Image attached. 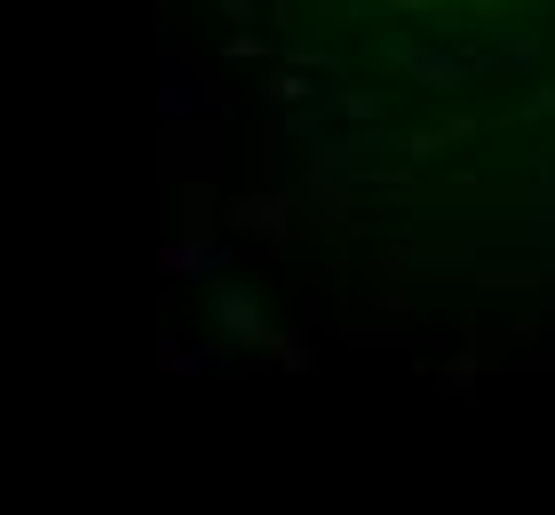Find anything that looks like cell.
Here are the masks:
<instances>
[{
	"instance_id": "obj_1",
	"label": "cell",
	"mask_w": 555,
	"mask_h": 515,
	"mask_svg": "<svg viewBox=\"0 0 555 515\" xmlns=\"http://www.w3.org/2000/svg\"><path fill=\"white\" fill-rule=\"evenodd\" d=\"M405 9H500V0H405Z\"/></svg>"
}]
</instances>
